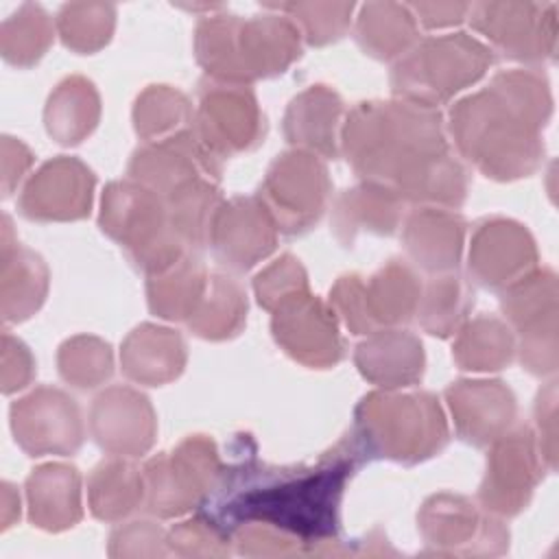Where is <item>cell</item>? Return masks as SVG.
I'll return each mask as SVG.
<instances>
[{
    "label": "cell",
    "instance_id": "cell-19",
    "mask_svg": "<svg viewBox=\"0 0 559 559\" xmlns=\"http://www.w3.org/2000/svg\"><path fill=\"white\" fill-rule=\"evenodd\" d=\"M90 428L105 452L142 456L155 439V415L142 393L129 386H111L94 400Z\"/></svg>",
    "mask_w": 559,
    "mask_h": 559
},
{
    "label": "cell",
    "instance_id": "cell-41",
    "mask_svg": "<svg viewBox=\"0 0 559 559\" xmlns=\"http://www.w3.org/2000/svg\"><path fill=\"white\" fill-rule=\"evenodd\" d=\"M253 288H255L260 306H264L266 310H273L284 299L308 290L306 271L301 269L299 260H295L293 255L286 253L255 277Z\"/></svg>",
    "mask_w": 559,
    "mask_h": 559
},
{
    "label": "cell",
    "instance_id": "cell-3",
    "mask_svg": "<svg viewBox=\"0 0 559 559\" xmlns=\"http://www.w3.org/2000/svg\"><path fill=\"white\" fill-rule=\"evenodd\" d=\"M550 116L548 83L531 70L498 74L491 85L452 107L450 133L456 148L485 177H526L539 166V127Z\"/></svg>",
    "mask_w": 559,
    "mask_h": 559
},
{
    "label": "cell",
    "instance_id": "cell-10",
    "mask_svg": "<svg viewBox=\"0 0 559 559\" xmlns=\"http://www.w3.org/2000/svg\"><path fill=\"white\" fill-rule=\"evenodd\" d=\"M275 227L288 236L312 229L325 212L330 179L323 162L308 151H288L271 164L255 197Z\"/></svg>",
    "mask_w": 559,
    "mask_h": 559
},
{
    "label": "cell",
    "instance_id": "cell-30",
    "mask_svg": "<svg viewBox=\"0 0 559 559\" xmlns=\"http://www.w3.org/2000/svg\"><path fill=\"white\" fill-rule=\"evenodd\" d=\"M210 273L199 255H183L168 269L148 275V308L151 312L170 319L188 321L194 312Z\"/></svg>",
    "mask_w": 559,
    "mask_h": 559
},
{
    "label": "cell",
    "instance_id": "cell-1",
    "mask_svg": "<svg viewBox=\"0 0 559 559\" xmlns=\"http://www.w3.org/2000/svg\"><path fill=\"white\" fill-rule=\"evenodd\" d=\"M341 144L358 177L391 188L406 203L452 210L465 201L467 173L450 155L435 107L402 98L358 103L343 122Z\"/></svg>",
    "mask_w": 559,
    "mask_h": 559
},
{
    "label": "cell",
    "instance_id": "cell-14",
    "mask_svg": "<svg viewBox=\"0 0 559 559\" xmlns=\"http://www.w3.org/2000/svg\"><path fill=\"white\" fill-rule=\"evenodd\" d=\"M555 275L533 273L504 288L502 312L522 334V365L531 373L555 371Z\"/></svg>",
    "mask_w": 559,
    "mask_h": 559
},
{
    "label": "cell",
    "instance_id": "cell-38",
    "mask_svg": "<svg viewBox=\"0 0 559 559\" xmlns=\"http://www.w3.org/2000/svg\"><path fill=\"white\" fill-rule=\"evenodd\" d=\"M52 39L48 15L37 4H24L2 24V55L13 66L35 63Z\"/></svg>",
    "mask_w": 559,
    "mask_h": 559
},
{
    "label": "cell",
    "instance_id": "cell-29",
    "mask_svg": "<svg viewBox=\"0 0 559 559\" xmlns=\"http://www.w3.org/2000/svg\"><path fill=\"white\" fill-rule=\"evenodd\" d=\"M48 290V269L31 249L2 245V319L24 321L41 304Z\"/></svg>",
    "mask_w": 559,
    "mask_h": 559
},
{
    "label": "cell",
    "instance_id": "cell-44",
    "mask_svg": "<svg viewBox=\"0 0 559 559\" xmlns=\"http://www.w3.org/2000/svg\"><path fill=\"white\" fill-rule=\"evenodd\" d=\"M2 343H7L13 352V356H15L13 362L2 356V365H4V369H2V391L11 393V391H17V389L28 384V380L33 378V367L35 365H33L28 347L22 341L13 338L9 332H4Z\"/></svg>",
    "mask_w": 559,
    "mask_h": 559
},
{
    "label": "cell",
    "instance_id": "cell-6",
    "mask_svg": "<svg viewBox=\"0 0 559 559\" xmlns=\"http://www.w3.org/2000/svg\"><path fill=\"white\" fill-rule=\"evenodd\" d=\"M100 227L120 242L133 264L148 275L190 255L173 231L166 197L133 179L107 186L103 194Z\"/></svg>",
    "mask_w": 559,
    "mask_h": 559
},
{
    "label": "cell",
    "instance_id": "cell-22",
    "mask_svg": "<svg viewBox=\"0 0 559 559\" xmlns=\"http://www.w3.org/2000/svg\"><path fill=\"white\" fill-rule=\"evenodd\" d=\"M465 221L443 207H421L406 218L404 247L415 266L426 273L456 271Z\"/></svg>",
    "mask_w": 559,
    "mask_h": 559
},
{
    "label": "cell",
    "instance_id": "cell-45",
    "mask_svg": "<svg viewBox=\"0 0 559 559\" xmlns=\"http://www.w3.org/2000/svg\"><path fill=\"white\" fill-rule=\"evenodd\" d=\"M413 9L421 13V17H419L421 22L430 20L432 15H439L435 20V26H450V24H459L463 20V15L469 11V4H415Z\"/></svg>",
    "mask_w": 559,
    "mask_h": 559
},
{
    "label": "cell",
    "instance_id": "cell-33",
    "mask_svg": "<svg viewBox=\"0 0 559 559\" xmlns=\"http://www.w3.org/2000/svg\"><path fill=\"white\" fill-rule=\"evenodd\" d=\"M245 314L247 295L238 280L225 273H212L203 297L186 323L197 336L223 341L238 334L245 323Z\"/></svg>",
    "mask_w": 559,
    "mask_h": 559
},
{
    "label": "cell",
    "instance_id": "cell-31",
    "mask_svg": "<svg viewBox=\"0 0 559 559\" xmlns=\"http://www.w3.org/2000/svg\"><path fill=\"white\" fill-rule=\"evenodd\" d=\"M87 489L92 513L105 522H118L144 504V474L122 459L98 463Z\"/></svg>",
    "mask_w": 559,
    "mask_h": 559
},
{
    "label": "cell",
    "instance_id": "cell-13",
    "mask_svg": "<svg viewBox=\"0 0 559 559\" xmlns=\"http://www.w3.org/2000/svg\"><path fill=\"white\" fill-rule=\"evenodd\" d=\"M11 430L28 456H68L83 443L79 404L50 386H39L11 406Z\"/></svg>",
    "mask_w": 559,
    "mask_h": 559
},
{
    "label": "cell",
    "instance_id": "cell-17",
    "mask_svg": "<svg viewBox=\"0 0 559 559\" xmlns=\"http://www.w3.org/2000/svg\"><path fill=\"white\" fill-rule=\"evenodd\" d=\"M275 229L258 199H231L214 214L210 247L221 266L247 271L275 249Z\"/></svg>",
    "mask_w": 559,
    "mask_h": 559
},
{
    "label": "cell",
    "instance_id": "cell-23",
    "mask_svg": "<svg viewBox=\"0 0 559 559\" xmlns=\"http://www.w3.org/2000/svg\"><path fill=\"white\" fill-rule=\"evenodd\" d=\"M343 118V100L325 85H312L288 105L284 116V133L293 146L312 155H338V127Z\"/></svg>",
    "mask_w": 559,
    "mask_h": 559
},
{
    "label": "cell",
    "instance_id": "cell-12",
    "mask_svg": "<svg viewBox=\"0 0 559 559\" xmlns=\"http://www.w3.org/2000/svg\"><path fill=\"white\" fill-rule=\"evenodd\" d=\"M417 524L430 552L502 555L509 548V531L491 515H483L463 496L437 493L428 498Z\"/></svg>",
    "mask_w": 559,
    "mask_h": 559
},
{
    "label": "cell",
    "instance_id": "cell-37",
    "mask_svg": "<svg viewBox=\"0 0 559 559\" xmlns=\"http://www.w3.org/2000/svg\"><path fill=\"white\" fill-rule=\"evenodd\" d=\"M513 336L509 325L496 317H478L469 321L454 345V360L469 371H498L513 358Z\"/></svg>",
    "mask_w": 559,
    "mask_h": 559
},
{
    "label": "cell",
    "instance_id": "cell-34",
    "mask_svg": "<svg viewBox=\"0 0 559 559\" xmlns=\"http://www.w3.org/2000/svg\"><path fill=\"white\" fill-rule=\"evenodd\" d=\"M133 122L146 144H162L194 131V111L188 98L168 85H151L135 100Z\"/></svg>",
    "mask_w": 559,
    "mask_h": 559
},
{
    "label": "cell",
    "instance_id": "cell-16",
    "mask_svg": "<svg viewBox=\"0 0 559 559\" xmlns=\"http://www.w3.org/2000/svg\"><path fill=\"white\" fill-rule=\"evenodd\" d=\"M273 336L295 360L325 369L343 358L334 310L308 290L284 299L273 308Z\"/></svg>",
    "mask_w": 559,
    "mask_h": 559
},
{
    "label": "cell",
    "instance_id": "cell-5",
    "mask_svg": "<svg viewBox=\"0 0 559 559\" xmlns=\"http://www.w3.org/2000/svg\"><path fill=\"white\" fill-rule=\"evenodd\" d=\"M354 417L352 441L365 456L413 465L448 443L445 417L430 393H369Z\"/></svg>",
    "mask_w": 559,
    "mask_h": 559
},
{
    "label": "cell",
    "instance_id": "cell-18",
    "mask_svg": "<svg viewBox=\"0 0 559 559\" xmlns=\"http://www.w3.org/2000/svg\"><path fill=\"white\" fill-rule=\"evenodd\" d=\"M92 190V170L61 155L31 177L20 197V212L31 221H76L90 214Z\"/></svg>",
    "mask_w": 559,
    "mask_h": 559
},
{
    "label": "cell",
    "instance_id": "cell-27",
    "mask_svg": "<svg viewBox=\"0 0 559 559\" xmlns=\"http://www.w3.org/2000/svg\"><path fill=\"white\" fill-rule=\"evenodd\" d=\"M120 360L127 378L157 386L183 371L186 345L177 332L144 323L127 336Z\"/></svg>",
    "mask_w": 559,
    "mask_h": 559
},
{
    "label": "cell",
    "instance_id": "cell-36",
    "mask_svg": "<svg viewBox=\"0 0 559 559\" xmlns=\"http://www.w3.org/2000/svg\"><path fill=\"white\" fill-rule=\"evenodd\" d=\"M415 20L400 4H365L358 20V44L376 59H393L415 41Z\"/></svg>",
    "mask_w": 559,
    "mask_h": 559
},
{
    "label": "cell",
    "instance_id": "cell-43",
    "mask_svg": "<svg viewBox=\"0 0 559 559\" xmlns=\"http://www.w3.org/2000/svg\"><path fill=\"white\" fill-rule=\"evenodd\" d=\"M168 542L164 531L153 522H131L120 526L109 537V555H166Z\"/></svg>",
    "mask_w": 559,
    "mask_h": 559
},
{
    "label": "cell",
    "instance_id": "cell-26",
    "mask_svg": "<svg viewBox=\"0 0 559 559\" xmlns=\"http://www.w3.org/2000/svg\"><path fill=\"white\" fill-rule=\"evenodd\" d=\"M531 4H520V13L511 15V4H502L507 15H498L493 4L469 7L474 26L485 33L504 57L518 61H542L552 57L555 31H544V17H528Z\"/></svg>",
    "mask_w": 559,
    "mask_h": 559
},
{
    "label": "cell",
    "instance_id": "cell-25",
    "mask_svg": "<svg viewBox=\"0 0 559 559\" xmlns=\"http://www.w3.org/2000/svg\"><path fill=\"white\" fill-rule=\"evenodd\" d=\"M28 518L44 531L72 528L81 515V476L74 465L48 463L31 472L26 480Z\"/></svg>",
    "mask_w": 559,
    "mask_h": 559
},
{
    "label": "cell",
    "instance_id": "cell-7",
    "mask_svg": "<svg viewBox=\"0 0 559 559\" xmlns=\"http://www.w3.org/2000/svg\"><path fill=\"white\" fill-rule=\"evenodd\" d=\"M491 61V52L465 33L432 37L395 63L391 87L402 100L437 109V105L476 83Z\"/></svg>",
    "mask_w": 559,
    "mask_h": 559
},
{
    "label": "cell",
    "instance_id": "cell-4",
    "mask_svg": "<svg viewBox=\"0 0 559 559\" xmlns=\"http://www.w3.org/2000/svg\"><path fill=\"white\" fill-rule=\"evenodd\" d=\"M199 63L214 81L245 85L282 74L299 57V31L288 17H212L197 28Z\"/></svg>",
    "mask_w": 559,
    "mask_h": 559
},
{
    "label": "cell",
    "instance_id": "cell-40",
    "mask_svg": "<svg viewBox=\"0 0 559 559\" xmlns=\"http://www.w3.org/2000/svg\"><path fill=\"white\" fill-rule=\"evenodd\" d=\"M59 33L68 48L92 52L109 41L114 28V7L109 4H66L59 13Z\"/></svg>",
    "mask_w": 559,
    "mask_h": 559
},
{
    "label": "cell",
    "instance_id": "cell-2",
    "mask_svg": "<svg viewBox=\"0 0 559 559\" xmlns=\"http://www.w3.org/2000/svg\"><path fill=\"white\" fill-rule=\"evenodd\" d=\"M358 463L356 443L341 441L310 467L242 465L223 480V498L212 522L225 533L242 524H264L293 537L304 555H319L317 546L336 544L341 498Z\"/></svg>",
    "mask_w": 559,
    "mask_h": 559
},
{
    "label": "cell",
    "instance_id": "cell-39",
    "mask_svg": "<svg viewBox=\"0 0 559 559\" xmlns=\"http://www.w3.org/2000/svg\"><path fill=\"white\" fill-rule=\"evenodd\" d=\"M59 373L76 389H94L111 376V347L94 336H74L59 347Z\"/></svg>",
    "mask_w": 559,
    "mask_h": 559
},
{
    "label": "cell",
    "instance_id": "cell-32",
    "mask_svg": "<svg viewBox=\"0 0 559 559\" xmlns=\"http://www.w3.org/2000/svg\"><path fill=\"white\" fill-rule=\"evenodd\" d=\"M98 94L83 76L57 85L46 105V129L59 144H79L98 122Z\"/></svg>",
    "mask_w": 559,
    "mask_h": 559
},
{
    "label": "cell",
    "instance_id": "cell-15",
    "mask_svg": "<svg viewBox=\"0 0 559 559\" xmlns=\"http://www.w3.org/2000/svg\"><path fill=\"white\" fill-rule=\"evenodd\" d=\"M537 443L526 426L507 430L493 441L487 456V474L483 478L478 500L489 513L518 515L526 509L531 493L542 478Z\"/></svg>",
    "mask_w": 559,
    "mask_h": 559
},
{
    "label": "cell",
    "instance_id": "cell-21",
    "mask_svg": "<svg viewBox=\"0 0 559 559\" xmlns=\"http://www.w3.org/2000/svg\"><path fill=\"white\" fill-rule=\"evenodd\" d=\"M456 432L472 445H489L500 439L515 419V397L498 380H459L445 389Z\"/></svg>",
    "mask_w": 559,
    "mask_h": 559
},
{
    "label": "cell",
    "instance_id": "cell-11",
    "mask_svg": "<svg viewBox=\"0 0 559 559\" xmlns=\"http://www.w3.org/2000/svg\"><path fill=\"white\" fill-rule=\"evenodd\" d=\"M194 133L210 155L223 159L253 148L264 135V118L247 85L207 79L199 92Z\"/></svg>",
    "mask_w": 559,
    "mask_h": 559
},
{
    "label": "cell",
    "instance_id": "cell-24",
    "mask_svg": "<svg viewBox=\"0 0 559 559\" xmlns=\"http://www.w3.org/2000/svg\"><path fill=\"white\" fill-rule=\"evenodd\" d=\"M356 367L365 380L400 389L421 380L424 349L421 341L406 330H378L356 347Z\"/></svg>",
    "mask_w": 559,
    "mask_h": 559
},
{
    "label": "cell",
    "instance_id": "cell-20",
    "mask_svg": "<svg viewBox=\"0 0 559 559\" xmlns=\"http://www.w3.org/2000/svg\"><path fill=\"white\" fill-rule=\"evenodd\" d=\"M528 231L507 218L483 221L469 249V275L485 288H509L535 264Z\"/></svg>",
    "mask_w": 559,
    "mask_h": 559
},
{
    "label": "cell",
    "instance_id": "cell-8",
    "mask_svg": "<svg viewBox=\"0 0 559 559\" xmlns=\"http://www.w3.org/2000/svg\"><path fill=\"white\" fill-rule=\"evenodd\" d=\"M421 282L404 260H389L369 282L343 275L330 290L334 314L352 334H373L386 325L408 323L419 306Z\"/></svg>",
    "mask_w": 559,
    "mask_h": 559
},
{
    "label": "cell",
    "instance_id": "cell-9",
    "mask_svg": "<svg viewBox=\"0 0 559 559\" xmlns=\"http://www.w3.org/2000/svg\"><path fill=\"white\" fill-rule=\"evenodd\" d=\"M223 472L216 448L203 435L188 437L175 452L151 459L144 467V509L175 518L199 507L218 487Z\"/></svg>",
    "mask_w": 559,
    "mask_h": 559
},
{
    "label": "cell",
    "instance_id": "cell-42",
    "mask_svg": "<svg viewBox=\"0 0 559 559\" xmlns=\"http://www.w3.org/2000/svg\"><path fill=\"white\" fill-rule=\"evenodd\" d=\"M170 552L177 555H229V533L212 520L194 518L175 526L166 537Z\"/></svg>",
    "mask_w": 559,
    "mask_h": 559
},
{
    "label": "cell",
    "instance_id": "cell-28",
    "mask_svg": "<svg viewBox=\"0 0 559 559\" xmlns=\"http://www.w3.org/2000/svg\"><path fill=\"white\" fill-rule=\"evenodd\" d=\"M404 199L386 186L362 183L345 190L334 205V231L349 247L358 231L393 234L404 214Z\"/></svg>",
    "mask_w": 559,
    "mask_h": 559
},
{
    "label": "cell",
    "instance_id": "cell-35",
    "mask_svg": "<svg viewBox=\"0 0 559 559\" xmlns=\"http://www.w3.org/2000/svg\"><path fill=\"white\" fill-rule=\"evenodd\" d=\"M474 306V290L454 271L437 273L426 286L417 306V319L428 334L450 336Z\"/></svg>",
    "mask_w": 559,
    "mask_h": 559
}]
</instances>
